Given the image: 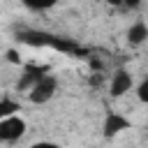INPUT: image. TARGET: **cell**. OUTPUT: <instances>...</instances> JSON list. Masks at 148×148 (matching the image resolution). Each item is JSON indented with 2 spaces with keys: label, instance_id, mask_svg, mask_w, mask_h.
Instances as JSON below:
<instances>
[{
  "label": "cell",
  "instance_id": "7a4b0ae2",
  "mask_svg": "<svg viewBox=\"0 0 148 148\" xmlns=\"http://www.w3.org/2000/svg\"><path fill=\"white\" fill-rule=\"evenodd\" d=\"M46 72H49V67H46V65H25L23 76L18 79L16 88H18V90H32V88H35V86L46 76Z\"/></svg>",
  "mask_w": 148,
  "mask_h": 148
},
{
  "label": "cell",
  "instance_id": "8fae6325",
  "mask_svg": "<svg viewBox=\"0 0 148 148\" xmlns=\"http://www.w3.org/2000/svg\"><path fill=\"white\" fill-rule=\"evenodd\" d=\"M7 60H9V62H14V65H18V62H21V58H18V51L9 49V51H7Z\"/></svg>",
  "mask_w": 148,
  "mask_h": 148
},
{
  "label": "cell",
  "instance_id": "ba28073f",
  "mask_svg": "<svg viewBox=\"0 0 148 148\" xmlns=\"http://www.w3.org/2000/svg\"><path fill=\"white\" fill-rule=\"evenodd\" d=\"M18 111V102H14V99H9L7 95L0 99V116L2 118H9V116H14Z\"/></svg>",
  "mask_w": 148,
  "mask_h": 148
},
{
  "label": "cell",
  "instance_id": "5b68a950",
  "mask_svg": "<svg viewBox=\"0 0 148 148\" xmlns=\"http://www.w3.org/2000/svg\"><path fill=\"white\" fill-rule=\"evenodd\" d=\"M130 127H132V123H130L127 118H123L120 113H109L106 120H104L102 132H104L106 139H111V136H116V134H120L123 130H130Z\"/></svg>",
  "mask_w": 148,
  "mask_h": 148
},
{
  "label": "cell",
  "instance_id": "8992f818",
  "mask_svg": "<svg viewBox=\"0 0 148 148\" xmlns=\"http://www.w3.org/2000/svg\"><path fill=\"white\" fill-rule=\"evenodd\" d=\"M130 88H132V76H130L125 69H118V72L111 76V97H120V95H125Z\"/></svg>",
  "mask_w": 148,
  "mask_h": 148
},
{
  "label": "cell",
  "instance_id": "4fadbf2b",
  "mask_svg": "<svg viewBox=\"0 0 148 148\" xmlns=\"http://www.w3.org/2000/svg\"><path fill=\"white\" fill-rule=\"evenodd\" d=\"M139 2L141 0H123V5H127V7H139Z\"/></svg>",
  "mask_w": 148,
  "mask_h": 148
},
{
  "label": "cell",
  "instance_id": "30bf717a",
  "mask_svg": "<svg viewBox=\"0 0 148 148\" xmlns=\"http://www.w3.org/2000/svg\"><path fill=\"white\" fill-rule=\"evenodd\" d=\"M136 95H139V99H141V102H146V104H148V79H146V81L139 86Z\"/></svg>",
  "mask_w": 148,
  "mask_h": 148
},
{
  "label": "cell",
  "instance_id": "7c38bea8",
  "mask_svg": "<svg viewBox=\"0 0 148 148\" xmlns=\"http://www.w3.org/2000/svg\"><path fill=\"white\" fill-rule=\"evenodd\" d=\"M30 148H60L58 143H51V141H39V143H32Z\"/></svg>",
  "mask_w": 148,
  "mask_h": 148
},
{
  "label": "cell",
  "instance_id": "52a82bcc",
  "mask_svg": "<svg viewBox=\"0 0 148 148\" xmlns=\"http://www.w3.org/2000/svg\"><path fill=\"white\" fill-rule=\"evenodd\" d=\"M148 39V28H146V23H134V25H130V30H127V42L130 44H141V42H146Z\"/></svg>",
  "mask_w": 148,
  "mask_h": 148
},
{
  "label": "cell",
  "instance_id": "277c9868",
  "mask_svg": "<svg viewBox=\"0 0 148 148\" xmlns=\"http://www.w3.org/2000/svg\"><path fill=\"white\" fill-rule=\"evenodd\" d=\"M25 132V123L18 116H9L0 120V139L2 141H16Z\"/></svg>",
  "mask_w": 148,
  "mask_h": 148
},
{
  "label": "cell",
  "instance_id": "5bb4252c",
  "mask_svg": "<svg viewBox=\"0 0 148 148\" xmlns=\"http://www.w3.org/2000/svg\"><path fill=\"white\" fill-rule=\"evenodd\" d=\"M109 5H123V0H106Z\"/></svg>",
  "mask_w": 148,
  "mask_h": 148
},
{
  "label": "cell",
  "instance_id": "6da1fadb",
  "mask_svg": "<svg viewBox=\"0 0 148 148\" xmlns=\"http://www.w3.org/2000/svg\"><path fill=\"white\" fill-rule=\"evenodd\" d=\"M16 39L23 42V44H28V46H51V49H56L60 37L49 35V32H42V30H21L16 35Z\"/></svg>",
  "mask_w": 148,
  "mask_h": 148
},
{
  "label": "cell",
  "instance_id": "9c48e42d",
  "mask_svg": "<svg viewBox=\"0 0 148 148\" xmlns=\"http://www.w3.org/2000/svg\"><path fill=\"white\" fill-rule=\"evenodd\" d=\"M21 2H23L28 9H37V12H39V9H49V7H53L58 0H21Z\"/></svg>",
  "mask_w": 148,
  "mask_h": 148
},
{
  "label": "cell",
  "instance_id": "3957f363",
  "mask_svg": "<svg viewBox=\"0 0 148 148\" xmlns=\"http://www.w3.org/2000/svg\"><path fill=\"white\" fill-rule=\"evenodd\" d=\"M56 88H58V81H56V76H51V74H46L32 90H30V102H35V104H44V102H49L51 97H53V92H56Z\"/></svg>",
  "mask_w": 148,
  "mask_h": 148
}]
</instances>
